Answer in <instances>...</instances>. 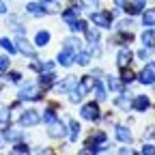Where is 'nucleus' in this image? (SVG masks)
Returning <instances> with one entry per match:
<instances>
[{"instance_id":"f257e3e1","label":"nucleus","mask_w":155,"mask_h":155,"mask_svg":"<svg viewBox=\"0 0 155 155\" xmlns=\"http://www.w3.org/2000/svg\"><path fill=\"white\" fill-rule=\"evenodd\" d=\"M17 97H19V101H37V99H41L39 84H37V82H26L22 88H19Z\"/></svg>"},{"instance_id":"f03ea898","label":"nucleus","mask_w":155,"mask_h":155,"mask_svg":"<svg viewBox=\"0 0 155 155\" xmlns=\"http://www.w3.org/2000/svg\"><path fill=\"white\" fill-rule=\"evenodd\" d=\"M17 123H19V127H35V125H39V123H41V112H39V110H35V108L24 110L22 114H19Z\"/></svg>"},{"instance_id":"7ed1b4c3","label":"nucleus","mask_w":155,"mask_h":155,"mask_svg":"<svg viewBox=\"0 0 155 155\" xmlns=\"http://www.w3.org/2000/svg\"><path fill=\"white\" fill-rule=\"evenodd\" d=\"M112 15L114 13H108V11H93L91 13V22L97 28H112Z\"/></svg>"},{"instance_id":"20e7f679","label":"nucleus","mask_w":155,"mask_h":155,"mask_svg":"<svg viewBox=\"0 0 155 155\" xmlns=\"http://www.w3.org/2000/svg\"><path fill=\"white\" fill-rule=\"evenodd\" d=\"M15 45H17V52H22L24 56H28V58H32V61H37V50L28 43L26 35H19L17 41H15Z\"/></svg>"},{"instance_id":"39448f33","label":"nucleus","mask_w":155,"mask_h":155,"mask_svg":"<svg viewBox=\"0 0 155 155\" xmlns=\"http://www.w3.org/2000/svg\"><path fill=\"white\" fill-rule=\"evenodd\" d=\"M138 82L144 84V86H153V84H155V61L149 63V65L138 73Z\"/></svg>"},{"instance_id":"423d86ee","label":"nucleus","mask_w":155,"mask_h":155,"mask_svg":"<svg viewBox=\"0 0 155 155\" xmlns=\"http://www.w3.org/2000/svg\"><path fill=\"white\" fill-rule=\"evenodd\" d=\"M80 114H82V119H86V121H99V106H97L95 101H91V104H84L82 106V110H80Z\"/></svg>"},{"instance_id":"0eeeda50","label":"nucleus","mask_w":155,"mask_h":155,"mask_svg":"<svg viewBox=\"0 0 155 155\" xmlns=\"http://www.w3.org/2000/svg\"><path fill=\"white\" fill-rule=\"evenodd\" d=\"M48 127H50V129H48V134L52 136V138H65V136H67V125H65L61 119L54 121V123H50Z\"/></svg>"},{"instance_id":"6e6552de","label":"nucleus","mask_w":155,"mask_h":155,"mask_svg":"<svg viewBox=\"0 0 155 155\" xmlns=\"http://www.w3.org/2000/svg\"><path fill=\"white\" fill-rule=\"evenodd\" d=\"M73 58H75V52H71L69 48H63L61 52H58V56H56V63L61 67H71L73 65Z\"/></svg>"},{"instance_id":"1a4fd4ad","label":"nucleus","mask_w":155,"mask_h":155,"mask_svg":"<svg viewBox=\"0 0 155 155\" xmlns=\"http://www.w3.org/2000/svg\"><path fill=\"white\" fill-rule=\"evenodd\" d=\"M149 108H151V101L147 95H136L131 99V110H136V112H147Z\"/></svg>"},{"instance_id":"9d476101","label":"nucleus","mask_w":155,"mask_h":155,"mask_svg":"<svg viewBox=\"0 0 155 155\" xmlns=\"http://www.w3.org/2000/svg\"><path fill=\"white\" fill-rule=\"evenodd\" d=\"M131 61H134V52H131L127 45H123V48L119 50V54H116V65H119V67H127Z\"/></svg>"},{"instance_id":"9b49d317","label":"nucleus","mask_w":155,"mask_h":155,"mask_svg":"<svg viewBox=\"0 0 155 155\" xmlns=\"http://www.w3.org/2000/svg\"><path fill=\"white\" fill-rule=\"evenodd\" d=\"M75 84H78V78L67 75L65 80H61V82H54V88H56V93H69V91H71Z\"/></svg>"},{"instance_id":"f8f14e48","label":"nucleus","mask_w":155,"mask_h":155,"mask_svg":"<svg viewBox=\"0 0 155 155\" xmlns=\"http://www.w3.org/2000/svg\"><path fill=\"white\" fill-rule=\"evenodd\" d=\"M114 136H116V140H119V142H123V144H129V142L134 140L131 129H129V127H125V125H116Z\"/></svg>"},{"instance_id":"ddd939ff","label":"nucleus","mask_w":155,"mask_h":155,"mask_svg":"<svg viewBox=\"0 0 155 155\" xmlns=\"http://www.w3.org/2000/svg\"><path fill=\"white\" fill-rule=\"evenodd\" d=\"M147 9V0H131V2H125V11L129 15H140Z\"/></svg>"},{"instance_id":"4468645a","label":"nucleus","mask_w":155,"mask_h":155,"mask_svg":"<svg viewBox=\"0 0 155 155\" xmlns=\"http://www.w3.org/2000/svg\"><path fill=\"white\" fill-rule=\"evenodd\" d=\"M93 84H95V75H84V78H80V82L75 84V88L82 95H88L93 91Z\"/></svg>"},{"instance_id":"2eb2a0df","label":"nucleus","mask_w":155,"mask_h":155,"mask_svg":"<svg viewBox=\"0 0 155 155\" xmlns=\"http://www.w3.org/2000/svg\"><path fill=\"white\" fill-rule=\"evenodd\" d=\"M54 82H56V73L54 71H43L41 75H39V86H43V88H50V86H54Z\"/></svg>"},{"instance_id":"dca6fc26","label":"nucleus","mask_w":155,"mask_h":155,"mask_svg":"<svg viewBox=\"0 0 155 155\" xmlns=\"http://www.w3.org/2000/svg\"><path fill=\"white\" fill-rule=\"evenodd\" d=\"M114 106L121 108V110H125V112H129V108H131V97H129L125 91H121V95L114 99Z\"/></svg>"},{"instance_id":"f3484780","label":"nucleus","mask_w":155,"mask_h":155,"mask_svg":"<svg viewBox=\"0 0 155 155\" xmlns=\"http://www.w3.org/2000/svg\"><path fill=\"white\" fill-rule=\"evenodd\" d=\"M26 13H30V15H35V17H43V15L48 13V9H45L41 2H28V5H26Z\"/></svg>"},{"instance_id":"a211bd4d","label":"nucleus","mask_w":155,"mask_h":155,"mask_svg":"<svg viewBox=\"0 0 155 155\" xmlns=\"http://www.w3.org/2000/svg\"><path fill=\"white\" fill-rule=\"evenodd\" d=\"M50 39H52L50 30H39L35 35V45L37 48H45V45H50Z\"/></svg>"},{"instance_id":"6ab92c4d","label":"nucleus","mask_w":155,"mask_h":155,"mask_svg":"<svg viewBox=\"0 0 155 155\" xmlns=\"http://www.w3.org/2000/svg\"><path fill=\"white\" fill-rule=\"evenodd\" d=\"M106 88L112 93H119V91H123V84L116 75H106Z\"/></svg>"},{"instance_id":"aec40b11","label":"nucleus","mask_w":155,"mask_h":155,"mask_svg":"<svg viewBox=\"0 0 155 155\" xmlns=\"http://www.w3.org/2000/svg\"><path fill=\"white\" fill-rule=\"evenodd\" d=\"M63 22L65 24H71V22H75V19L78 17H80V9H78V7H69L67 11H63Z\"/></svg>"},{"instance_id":"412c9836","label":"nucleus","mask_w":155,"mask_h":155,"mask_svg":"<svg viewBox=\"0 0 155 155\" xmlns=\"http://www.w3.org/2000/svg\"><path fill=\"white\" fill-rule=\"evenodd\" d=\"M142 26L144 28H155V9L142 11Z\"/></svg>"},{"instance_id":"4be33fe9","label":"nucleus","mask_w":155,"mask_h":155,"mask_svg":"<svg viewBox=\"0 0 155 155\" xmlns=\"http://www.w3.org/2000/svg\"><path fill=\"white\" fill-rule=\"evenodd\" d=\"M91 93H95L97 101H104L106 97H108V95H106V93H108V88H106V86H104L99 80H95V84H93V91H91Z\"/></svg>"},{"instance_id":"5701e85b","label":"nucleus","mask_w":155,"mask_h":155,"mask_svg":"<svg viewBox=\"0 0 155 155\" xmlns=\"http://www.w3.org/2000/svg\"><path fill=\"white\" fill-rule=\"evenodd\" d=\"M0 48L7 50L11 56H13V54H17V45H15L13 39H9V37H0Z\"/></svg>"},{"instance_id":"b1692460","label":"nucleus","mask_w":155,"mask_h":155,"mask_svg":"<svg viewBox=\"0 0 155 155\" xmlns=\"http://www.w3.org/2000/svg\"><path fill=\"white\" fill-rule=\"evenodd\" d=\"M142 45L144 48H155V30L153 28H147L142 32Z\"/></svg>"},{"instance_id":"393cba45","label":"nucleus","mask_w":155,"mask_h":155,"mask_svg":"<svg viewBox=\"0 0 155 155\" xmlns=\"http://www.w3.org/2000/svg\"><path fill=\"white\" fill-rule=\"evenodd\" d=\"M73 63H78V65H82V67H86V65H91V52H75V58H73Z\"/></svg>"},{"instance_id":"a878e982","label":"nucleus","mask_w":155,"mask_h":155,"mask_svg":"<svg viewBox=\"0 0 155 155\" xmlns=\"http://www.w3.org/2000/svg\"><path fill=\"white\" fill-rule=\"evenodd\" d=\"M2 131H5V138H7L9 142H17L19 138H22V129H9V127L5 125Z\"/></svg>"},{"instance_id":"bb28decb","label":"nucleus","mask_w":155,"mask_h":155,"mask_svg":"<svg viewBox=\"0 0 155 155\" xmlns=\"http://www.w3.org/2000/svg\"><path fill=\"white\" fill-rule=\"evenodd\" d=\"M67 131L71 134V142H78V136H80V131H82V125L78 121H69V129Z\"/></svg>"},{"instance_id":"cd10ccee","label":"nucleus","mask_w":155,"mask_h":155,"mask_svg":"<svg viewBox=\"0 0 155 155\" xmlns=\"http://www.w3.org/2000/svg\"><path fill=\"white\" fill-rule=\"evenodd\" d=\"M69 28H71V32H73V35H80V32H84L88 26H86V22H84V19H80V17H78L75 22H71V24H69Z\"/></svg>"},{"instance_id":"c85d7f7f","label":"nucleus","mask_w":155,"mask_h":155,"mask_svg":"<svg viewBox=\"0 0 155 155\" xmlns=\"http://www.w3.org/2000/svg\"><path fill=\"white\" fill-rule=\"evenodd\" d=\"M63 48H69L71 52H80V50H82V41H80V39H75V37H71V39H67V41H65Z\"/></svg>"},{"instance_id":"c756f323","label":"nucleus","mask_w":155,"mask_h":155,"mask_svg":"<svg viewBox=\"0 0 155 155\" xmlns=\"http://www.w3.org/2000/svg\"><path fill=\"white\" fill-rule=\"evenodd\" d=\"M11 123V108L0 106V125H9Z\"/></svg>"},{"instance_id":"7c9ffc66","label":"nucleus","mask_w":155,"mask_h":155,"mask_svg":"<svg viewBox=\"0 0 155 155\" xmlns=\"http://www.w3.org/2000/svg\"><path fill=\"white\" fill-rule=\"evenodd\" d=\"M41 121H43L45 125H50V123H54V121H58V114H56L54 110H45V112L41 114Z\"/></svg>"},{"instance_id":"2f4dec72","label":"nucleus","mask_w":155,"mask_h":155,"mask_svg":"<svg viewBox=\"0 0 155 155\" xmlns=\"http://www.w3.org/2000/svg\"><path fill=\"white\" fill-rule=\"evenodd\" d=\"M134 78H136V75H134V71H131V69L121 67V80H123L125 84H131V82H134Z\"/></svg>"},{"instance_id":"473e14b6","label":"nucleus","mask_w":155,"mask_h":155,"mask_svg":"<svg viewBox=\"0 0 155 155\" xmlns=\"http://www.w3.org/2000/svg\"><path fill=\"white\" fill-rule=\"evenodd\" d=\"M84 35H86V41H88V43L99 41V30H95V28H91V26L84 30Z\"/></svg>"},{"instance_id":"72a5a7b5","label":"nucleus","mask_w":155,"mask_h":155,"mask_svg":"<svg viewBox=\"0 0 155 155\" xmlns=\"http://www.w3.org/2000/svg\"><path fill=\"white\" fill-rule=\"evenodd\" d=\"M7 80L13 82V84H19V82H22V73H17V71H7Z\"/></svg>"},{"instance_id":"f704fd0d","label":"nucleus","mask_w":155,"mask_h":155,"mask_svg":"<svg viewBox=\"0 0 155 155\" xmlns=\"http://www.w3.org/2000/svg\"><path fill=\"white\" fill-rule=\"evenodd\" d=\"M134 26V19L129 17V19H121V22L119 24H116V28H119V30H129Z\"/></svg>"},{"instance_id":"c9c22d12","label":"nucleus","mask_w":155,"mask_h":155,"mask_svg":"<svg viewBox=\"0 0 155 155\" xmlns=\"http://www.w3.org/2000/svg\"><path fill=\"white\" fill-rule=\"evenodd\" d=\"M13 151H15V153H28L30 149H28V144H24V142L17 140V142H13Z\"/></svg>"},{"instance_id":"e433bc0d","label":"nucleus","mask_w":155,"mask_h":155,"mask_svg":"<svg viewBox=\"0 0 155 155\" xmlns=\"http://www.w3.org/2000/svg\"><path fill=\"white\" fill-rule=\"evenodd\" d=\"M93 142H95V144H104V142H106V134H104V131L93 134Z\"/></svg>"},{"instance_id":"4c0bfd02","label":"nucleus","mask_w":155,"mask_h":155,"mask_svg":"<svg viewBox=\"0 0 155 155\" xmlns=\"http://www.w3.org/2000/svg\"><path fill=\"white\" fill-rule=\"evenodd\" d=\"M9 67H11L9 56H0V71H9Z\"/></svg>"},{"instance_id":"58836bf2","label":"nucleus","mask_w":155,"mask_h":155,"mask_svg":"<svg viewBox=\"0 0 155 155\" xmlns=\"http://www.w3.org/2000/svg\"><path fill=\"white\" fill-rule=\"evenodd\" d=\"M80 5L84 9H97V5H99V0H80Z\"/></svg>"},{"instance_id":"ea45409f","label":"nucleus","mask_w":155,"mask_h":155,"mask_svg":"<svg viewBox=\"0 0 155 155\" xmlns=\"http://www.w3.org/2000/svg\"><path fill=\"white\" fill-rule=\"evenodd\" d=\"M43 71H54V63L52 61H41V71L39 73H43Z\"/></svg>"},{"instance_id":"a19ab883","label":"nucleus","mask_w":155,"mask_h":155,"mask_svg":"<svg viewBox=\"0 0 155 155\" xmlns=\"http://www.w3.org/2000/svg\"><path fill=\"white\" fill-rule=\"evenodd\" d=\"M136 56H138L140 61H147V58L151 56V48H142V50H140L138 54H136Z\"/></svg>"},{"instance_id":"79ce46f5","label":"nucleus","mask_w":155,"mask_h":155,"mask_svg":"<svg viewBox=\"0 0 155 155\" xmlns=\"http://www.w3.org/2000/svg\"><path fill=\"white\" fill-rule=\"evenodd\" d=\"M142 153H149V155H153V153H155V147H153V144H144V147H142Z\"/></svg>"},{"instance_id":"37998d69","label":"nucleus","mask_w":155,"mask_h":155,"mask_svg":"<svg viewBox=\"0 0 155 155\" xmlns=\"http://www.w3.org/2000/svg\"><path fill=\"white\" fill-rule=\"evenodd\" d=\"M5 144H7V138H5V131H2V129H0V149H2Z\"/></svg>"},{"instance_id":"c03bdc74","label":"nucleus","mask_w":155,"mask_h":155,"mask_svg":"<svg viewBox=\"0 0 155 155\" xmlns=\"http://www.w3.org/2000/svg\"><path fill=\"white\" fill-rule=\"evenodd\" d=\"M9 11V7L5 5V0H0V15H2V13H7Z\"/></svg>"},{"instance_id":"a18cd8bd","label":"nucleus","mask_w":155,"mask_h":155,"mask_svg":"<svg viewBox=\"0 0 155 155\" xmlns=\"http://www.w3.org/2000/svg\"><path fill=\"white\" fill-rule=\"evenodd\" d=\"M153 86H155V84H153Z\"/></svg>"}]
</instances>
